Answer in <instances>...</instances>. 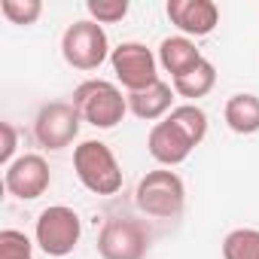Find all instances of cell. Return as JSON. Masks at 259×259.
I'll list each match as a JSON object with an SVG mask.
<instances>
[{"instance_id":"obj_1","label":"cell","mask_w":259,"mask_h":259,"mask_svg":"<svg viewBox=\"0 0 259 259\" xmlns=\"http://www.w3.org/2000/svg\"><path fill=\"white\" fill-rule=\"evenodd\" d=\"M70 104L76 107V113L82 116V122L101 128H116L125 113H128V95H122V89L110 79H85L73 89Z\"/></svg>"},{"instance_id":"obj_2","label":"cell","mask_w":259,"mask_h":259,"mask_svg":"<svg viewBox=\"0 0 259 259\" xmlns=\"http://www.w3.org/2000/svg\"><path fill=\"white\" fill-rule=\"evenodd\" d=\"M135 204H138L141 213H147L153 220H174V217L183 213L186 186H183L177 171L156 168V171L141 177V183L135 189Z\"/></svg>"},{"instance_id":"obj_3","label":"cell","mask_w":259,"mask_h":259,"mask_svg":"<svg viewBox=\"0 0 259 259\" xmlns=\"http://www.w3.org/2000/svg\"><path fill=\"white\" fill-rule=\"evenodd\" d=\"M73 171L92 195H116L122 189V168L104 141H82L73 150Z\"/></svg>"},{"instance_id":"obj_4","label":"cell","mask_w":259,"mask_h":259,"mask_svg":"<svg viewBox=\"0 0 259 259\" xmlns=\"http://www.w3.org/2000/svg\"><path fill=\"white\" fill-rule=\"evenodd\" d=\"M82 235V220L73 207L67 204H52L46 210H40L37 223H34V241L46 256H70L79 244Z\"/></svg>"},{"instance_id":"obj_5","label":"cell","mask_w":259,"mask_h":259,"mask_svg":"<svg viewBox=\"0 0 259 259\" xmlns=\"http://www.w3.org/2000/svg\"><path fill=\"white\" fill-rule=\"evenodd\" d=\"M110 52L113 49H110L104 25H98L92 19H79V22L67 25V31L61 37V55L76 70H98L110 58Z\"/></svg>"},{"instance_id":"obj_6","label":"cell","mask_w":259,"mask_h":259,"mask_svg":"<svg viewBox=\"0 0 259 259\" xmlns=\"http://www.w3.org/2000/svg\"><path fill=\"white\" fill-rule=\"evenodd\" d=\"M110 67H113L119 85L128 95H132V92H144V89L159 82V55H153V49L138 43V40L119 43L110 52Z\"/></svg>"},{"instance_id":"obj_7","label":"cell","mask_w":259,"mask_h":259,"mask_svg":"<svg viewBox=\"0 0 259 259\" xmlns=\"http://www.w3.org/2000/svg\"><path fill=\"white\" fill-rule=\"evenodd\" d=\"M150 250V229L132 217H113L98 232L101 259H144Z\"/></svg>"},{"instance_id":"obj_8","label":"cell","mask_w":259,"mask_h":259,"mask_svg":"<svg viewBox=\"0 0 259 259\" xmlns=\"http://www.w3.org/2000/svg\"><path fill=\"white\" fill-rule=\"evenodd\" d=\"M79 122L82 116L76 113V107L70 101H52V104H43L37 119H34V138L43 150H64L76 141L79 135Z\"/></svg>"},{"instance_id":"obj_9","label":"cell","mask_w":259,"mask_h":259,"mask_svg":"<svg viewBox=\"0 0 259 259\" xmlns=\"http://www.w3.org/2000/svg\"><path fill=\"white\" fill-rule=\"evenodd\" d=\"M49 183H52V171L40 153H25L13 165H7V171H4V186L19 201L40 198L49 189Z\"/></svg>"},{"instance_id":"obj_10","label":"cell","mask_w":259,"mask_h":259,"mask_svg":"<svg viewBox=\"0 0 259 259\" xmlns=\"http://www.w3.org/2000/svg\"><path fill=\"white\" fill-rule=\"evenodd\" d=\"M147 150H150V156H153L162 168H174V165H183V162L192 156L195 144H192V138L183 132L174 119L165 116L162 122H156V125L150 128Z\"/></svg>"},{"instance_id":"obj_11","label":"cell","mask_w":259,"mask_h":259,"mask_svg":"<svg viewBox=\"0 0 259 259\" xmlns=\"http://www.w3.org/2000/svg\"><path fill=\"white\" fill-rule=\"evenodd\" d=\"M165 13L183 37H207L220 25V7L213 0H168Z\"/></svg>"},{"instance_id":"obj_12","label":"cell","mask_w":259,"mask_h":259,"mask_svg":"<svg viewBox=\"0 0 259 259\" xmlns=\"http://www.w3.org/2000/svg\"><path fill=\"white\" fill-rule=\"evenodd\" d=\"M174 85H168V82H156V85H150V89H144V92H132L128 95V113H135L138 119H144V122H162L174 107Z\"/></svg>"},{"instance_id":"obj_13","label":"cell","mask_w":259,"mask_h":259,"mask_svg":"<svg viewBox=\"0 0 259 259\" xmlns=\"http://www.w3.org/2000/svg\"><path fill=\"white\" fill-rule=\"evenodd\" d=\"M201 58H204V55L198 52V46H195L189 37H183V34L165 37V40L159 43V64L171 73V79H177V76H183L186 70H192Z\"/></svg>"},{"instance_id":"obj_14","label":"cell","mask_w":259,"mask_h":259,"mask_svg":"<svg viewBox=\"0 0 259 259\" xmlns=\"http://www.w3.org/2000/svg\"><path fill=\"white\" fill-rule=\"evenodd\" d=\"M223 119L235 135H256L259 132V95L238 92L226 101Z\"/></svg>"},{"instance_id":"obj_15","label":"cell","mask_w":259,"mask_h":259,"mask_svg":"<svg viewBox=\"0 0 259 259\" xmlns=\"http://www.w3.org/2000/svg\"><path fill=\"white\" fill-rule=\"evenodd\" d=\"M171 85H174V92L180 98H189V104H192V101H198V98H204V95L213 92V85H217V67L207 58H201L192 70H186L183 76L171 79Z\"/></svg>"},{"instance_id":"obj_16","label":"cell","mask_w":259,"mask_h":259,"mask_svg":"<svg viewBox=\"0 0 259 259\" xmlns=\"http://www.w3.org/2000/svg\"><path fill=\"white\" fill-rule=\"evenodd\" d=\"M223 259H259V229H235L223 238Z\"/></svg>"},{"instance_id":"obj_17","label":"cell","mask_w":259,"mask_h":259,"mask_svg":"<svg viewBox=\"0 0 259 259\" xmlns=\"http://www.w3.org/2000/svg\"><path fill=\"white\" fill-rule=\"evenodd\" d=\"M168 119H174L183 132L192 138V144L198 147L204 138H207V113L198 107V104H180L168 113Z\"/></svg>"},{"instance_id":"obj_18","label":"cell","mask_w":259,"mask_h":259,"mask_svg":"<svg viewBox=\"0 0 259 259\" xmlns=\"http://www.w3.org/2000/svg\"><path fill=\"white\" fill-rule=\"evenodd\" d=\"M0 13L10 25H34L43 16L40 0H0Z\"/></svg>"},{"instance_id":"obj_19","label":"cell","mask_w":259,"mask_h":259,"mask_svg":"<svg viewBox=\"0 0 259 259\" xmlns=\"http://www.w3.org/2000/svg\"><path fill=\"white\" fill-rule=\"evenodd\" d=\"M0 259H34V244L19 229L0 232Z\"/></svg>"},{"instance_id":"obj_20","label":"cell","mask_w":259,"mask_h":259,"mask_svg":"<svg viewBox=\"0 0 259 259\" xmlns=\"http://www.w3.org/2000/svg\"><path fill=\"white\" fill-rule=\"evenodd\" d=\"M85 13L98 25H116L128 16V0H89Z\"/></svg>"},{"instance_id":"obj_21","label":"cell","mask_w":259,"mask_h":259,"mask_svg":"<svg viewBox=\"0 0 259 259\" xmlns=\"http://www.w3.org/2000/svg\"><path fill=\"white\" fill-rule=\"evenodd\" d=\"M0 135H4V147H0V162H4V168L7 165H13L16 159V147H19V135H16V125L13 122H0Z\"/></svg>"}]
</instances>
